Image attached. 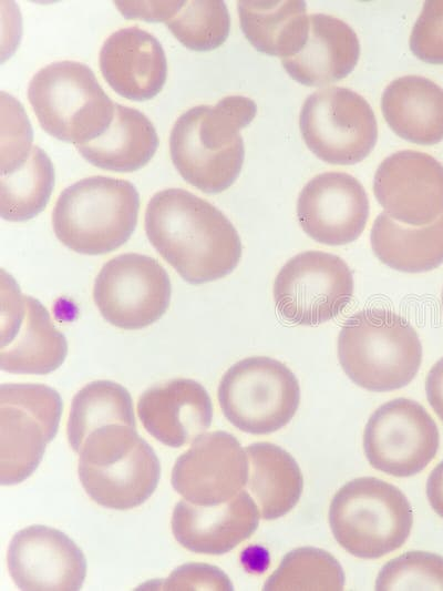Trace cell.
Segmentation results:
<instances>
[{
    "mask_svg": "<svg viewBox=\"0 0 443 591\" xmlns=\"http://www.w3.org/2000/svg\"><path fill=\"white\" fill-rule=\"evenodd\" d=\"M299 125L308 149L330 164L361 162L378 139L377 119L368 101L342 86L310 94L302 104Z\"/></svg>",
    "mask_w": 443,
    "mask_h": 591,
    "instance_id": "obj_10",
    "label": "cell"
},
{
    "mask_svg": "<svg viewBox=\"0 0 443 591\" xmlns=\"http://www.w3.org/2000/svg\"><path fill=\"white\" fill-rule=\"evenodd\" d=\"M2 131L0 170L24 161L31 153L32 129L22 105L11 95L1 93Z\"/></svg>",
    "mask_w": 443,
    "mask_h": 591,
    "instance_id": "obj_33",
    "label": "cell"
},
{
    "mask_svg": "<svg viewBox=\"0 0 443 591\" xmlns=\"http://www.w3.org/2000/svg\"><path fill=\"white\" fill-rule=\"evenodd\" d=\"M140 195L128 181L95 175L65 187L52 211V226L68 248L85 255L113 252L133 234Z\"/></svg>",
    "mask_w": 443,
    "mask_h": 591,
    "instance_id": "obj_4",
    "label": "cell"
},
{
    "mask_svg": "<svg viewBox=\"0 0 443 591\" xmlns=\"http://www.w3.org/2000/svg\"><path fill=\"white\" fill-rule=\"evenodd\" d=\"M7 561L11 579L24 591H78L86 575V559L75 542L41 524L12 537Z\"/></svg>",
    "mask_w": 443,
    "mask_h": 591,
    "instance_id": "obj_17",
    "label": "cell"
},
{
    "mask_svg": "<svg viewBox=\"0 0 443 591\" xmlns=\"http://www.w3.org/2000/svg\"><path fill=\"white\" fill-rule=\"evenodd\" d=\"M344 587V572L326 550L302 547L289 551L266 580L264 590H333Z\"/></svg>",
    "mask_w": 443,
    "mask_h": 591,
    "instance_id": "obj_30",
    "label": "cell"
},
{
    "mask_svg": "<svg viewBox=\"0 0 443 591\" xmlns=\"http://www.w3.org/2000/svg\"><path fill=\"white\" fill-rule=\"evenodd\" d=\"M79 455L81 485L87 496L104 508L138 507L158 485L159 460L134 427L102 426L85 438Z\"/></svg>",
    "mask_w": 443,
    "mask_h": 591,
    "instance_id": "obj_5",
    "label": "cell"
},
{
    "mask_svg": "<svg viewBox=\"0 0 443 591\" xmlns=\"http://www.w3.org/2000/svg\"><path fill=\"white\" fill-rule=\"evenodd\" d=\"M145 430L159 442L178 448L212 425V399L202 384L177 378L146 389L137 403Z\"/></svg>",
    "mask_w": 443,
    "mask_h": 591,
    "instance_id": "obj_20",
    "label": "cell"
},
{
    "mask_svg": "<svg viewBox=\"0 0 443 591\" xmlns=\"http://www.w3.org/2000/svg\"><path fill=\"white\" fill-rule=\"evenodd\" d=\"M122 16L147 22H166L181 9L184 1H115Z\"/></svg>",
    "mask_w": 443,
    "mask_h": 591,
    "instance_id": "obj_36",
    "label": "cell"
},
{
    "mask_svg": "<svg viewBox=\"0 0 443 591\" xmlns=\"http://www.w3.org/2000/svg\"><path fill=\"white\" fill-rule=\"evenodd\" d=\"M439 429L418 401L395 398L378 407L363 432V449L369 463L394 477L422 471L439 449Z\"/></svg>",
    "mask_w": 443,
    "mask_h": 591,
    "instance_id": "obj_14",
    "label": "cell"
},
{
    "mask_svg": "<svg viewBox=\"0 0 443 591\" xmlns=\"http://www.w3.org/2000/svg\"><path fill=\"white\" fill-rule=\"evenodd\" d=\"M0 368L11 374L45 375L58 369L68 354L65 336L48 309L23 295L14 278L1 271Z\"/></svg>",
    "mask_w": 443,
    "mask_h": 591,
    "instance_id": "obj_13",
    "label": "cell"
},
{
    "mask_svg": "<svg viewBox=\"0 0 443 591\" xmlns=\"http://www.w3.org/2000/svg\"><path fill=\"white\" fill-rule=\"evenodd\" d=\"M382 114L392 131L420 145L443 140V89L427 78L404 75L387 85Z\"/></svg>",
    "mask_w": 443,
    "mask_h": 591,
    "instance_id": "obj_23",
    "label": "cell"
},
{
    "mask_svg": "<svg viewBox=\"0 0 443 591\" xmlns=\"http://www.w3.org/2000/svg\"><path fill=\"white\" fill-rule=\"evenodd\" d=\"M28 99L48 134L75 145L100 136L115 110L94 72L70 60L40 69L29 82Z\"/></svg>",
    "mask_w": 443,
    "mask_h": 591,
    "instance_id": "obj_7",
    "label": "cell"
},
{
    "mask_svg": "<svg viewBox=\"0 0 443 591\" xmlns=\"http://www.w3.org/2000/svg\"><path fill=\"white\" fill-rule=\"evenodd\" d=\"M155 590H234L229 578L217 567L186 563L172 571Z\"/></svg>",
    "mask_w": 443,
    "mask_h": 591,
    "instance_id": "obj_35",
    "label": "cell"
},
{
    "mask_svg": "<svg viewBox=\"0 0 443 591\" xmlns=\"http://www.w3.org/2000/svg\"><path fill=\"white\" fill-rule=\"evenodd\" d=\"M370 213L362 184L344 172H324L300 191L297 218L303 232L318 243L338 246L356 241Z\"/></svg>",
    "mask_w": 443,
    "mask_h": 591,
    "instance_id": "obj_18",
    "label": "cell"
},
{
    "mask_svg": "<svg viewBox=\"0 0 443 591\" xmlns=\"http://www.w3.org/2000/svg\"><path fill=\"white\" fill-rule=\"evenodd\" d=\"M240 28L253 47L282 59L299 53L309 35V16L302 0H241Z\"/></svg>",
    "mask_w": 443,
    "mask_h": 591,
    "instance_id": "obj_25",
    "label": "cell"
},
{
    "mask_svg": "<svg viewBox=\"0 0 443 591\" xmlns=\"http://www.w3.org/2000/svg\"><path fill=\"white\" fill-rule=\"evenodd\" d=\"M338 358L347 376L370 391L409 385L422 361V345L413 326L383 308L362 309L349 317L338 337Z\"/></svg>",
    "mask_w": 443,
    "mask_h": 591,
    "instance_id": "obj_3",
    "label": "cell"
},
{
    "mask_svg": "<svg viewBox=\"0 0 443 591\" xmlns=\"http://www.w3.org/2000/svg\"><path fill=\"white\" fill-rule=\"evenodd\" d=\"M257 113L254 100L228 95L215 105H197L178 116L169 135V152L181 176L204 193L227 190L245 157L240 130Z\"/></svg>",
    "mask_w": 443,
    "mask_h": 591,
    "instance_id": "obj_2",
    "label": "cell"
},
{
    "mask_svg": "<svg viewBox=\"0 0 443 591\" xmlns=\"http://www.w3.org/2000/svg\"><path fill=\"white\" fill-rule=\"evenodd\" d=\"M100 70L107 84L132 101L154 98L167 77V61L161 42L133 26L107 37L99 55Z\"/></svg>",
    "mask_w": 443,
    "mask_h": 591,
    "instance_id": "obj_21",
    "label": "cell"
},
{
    "mask_svg": "<svg viewBox=\"0 0 443 591\" xmlns=\"http://www.w3.org/2000/svg\"><path fill=\"white\" fill-rule=\"evenodd\" d=\"M158 136L141 111L115 103L112 122L96 139L75 145L92 165L114 172L140 170L154 156Z\"/></svg>",
    "mask_w": 443,
    "mask_h": 591,
    "instance_id": "obj_24",
    "label": "cell"
},
{
    "mask_svg": "<svg viewBox=\"0 0 443 591\" xmlns=\"http://www.w3.org/2000/svg\"><path fill=\"white\" fill-rule=\"evenodd\" d=\"M245 450L248 457L246 488L260 517L274 520L285 516L297 505L303 488L297 461L270 442H254Z\"/></svg>",
    "mask_w": 443,
    "mask_h": 591,
    "instance_id": "obj_26",
    "label": "cell"
},
{
    "mask_svg": "<svg viewBox=\"0 0 443 591\" xmlns=\"http://www.w3.org/2000/svg\"><path fill=\"white\" fill-rule=\"evenodd\" d=\"M259 517L256 502L241 490L230 500L215 506H197L183 499L173 510L171 526L175 540L185 549L224 554L256 531Z\"/></svg>",
    "mask_w": 443,
    "mask_h": 591,
    "instance_id": "obj_19",
    "label": "cell"
},
{
    "mask_svg": "<svg viewBox=\"0 0 443 591\" xmlns=\"http://www.w3.org/2000/svg\"><path fill=\"white\" fill-rule=\"evenodd\" d=\"M425 393L430 406L443 421V357L430 369L425 380Z\"/></svg>",
    "mask_w": 443,
    "mask_h": 591,
    "instance_id": "obj_37",
    "label": "cell"
},
{
    "mask_svg": "<svg viewBox=\"0 0 443 591\" xmlns=\"http://www.w3.org/2000/svg\"><path fill=\"white\" fill-rule=\"evenodd\" d=\"M410 49L420 60L443 64V0H427L415 21Z\"/></svg>",
    "mask_w": 443,
    "mask_h": 591,
    "instance_id": "obj_34",
    "label": "cell"
},
{
    "mask_svg": "<svg viewBox=\"0 0 443 591\" xmlns=\"http://www.w3.org/2000/svg\"><path fill=\"white\" fill-rule=\"evenodd\" d=\"M373 192L394 221L415 227L431 224L443 214V165L424 152L398 151L378 166Z\"/></svg>",
    "mask_w": 443,
    "mask_h": 591,
    "instance_id": "obj_16",
    "label": "cell"
},
{
    "mask_svg": "<svg viewBox=\"0 0 443 591\" xmlns=\"http://www.w3.org/2000/svg\"><path fill=\"white\" fill-rule=\"evenodd\" d=\"M110 424L136 428L133 401L122 385L111 380L86 384L73 397L66 425L68 440L79 454L85 438Z\"/></svg>",
    "mask_w": 443,
    "mask_h": 591,
    "instance_id": "obj_29",
    "label": "cell"
},
{
    "mask_svg": "<svg viewBox=\"0 0 443 591\" xmlns=\"http://www.w3.org/2000/svg\"><path fill=\"white\" fill-rule=\"evenodd\" d=\"M171 281L153 257L136 253L117 255L97 274L93 298L111 325L133 330L158 320L169 305Z\"/></svg>",
    "mask_w": 443,
    "mask_h": 591,
    "instance_id": "obj_12",
    "label": "cell"
},
{
    "mask_svg": "<svg viewBox=\"0 0 443 591\" xmlns=\"http://www.w3.org/2000/svg\"><path fill=\"white\" fill-rule=\"evenodd\" d=\"M54 186V167L48 154L33 145L22 162L0 170V215L24 222L47 206Z\"/></svg>",
    "mask_w": 443,
    "mask_h": 591,
    "instance_id": "obj_28",
    "label": "cell"
},
{
    "mask_svg": "<svg viewBox=\"0 0 443 591\" xmlns=\"http://www.w3.org/2000/svg\"><path fill=\"white\" fill-rule=\"evenodd\" d=\"M248 457L235 436L226 431L204 432L175 461L172 486L197 506L226 502L246 487Z\"/></svg>",
    "mask_w": 443,
    "mask_h": 591,
    "instance_id": "obj_15",
    "label": "cell"
},
{
    "mask_svg": "<svg viewBox=\"0 0 443 591\" xmlns=\"http://www.w3.org/2000/svg\"><path fill=\"white\" fill-rule=\"evenodd\" d=\"M426 496L432 509L443 518V460L431 471L427 478Z\"/></svg>",
    "mask_w": 443,
    "mask_h": 591,
    "instance_id": "obj_38",
    "label": "cell"
},
{
    "mask_svg": "<svg viewBox=\"0 0 443 591\" xmlns=\"http://www.w3.org/2000/svg\"><path fill=\"white\" fill-rule=\"evenodd\" d=\"M371 247L387 266L403 273H424L443 263V214L424 226L399 224L385 212L371 227Z\"/></svg>",
    "mask_w": 443,
    "mask_h": 591,
    "instance_id": "obj_27",
    "label": "cell"
},
{
    "mask_svg": "<svg viewBox=\"0 0 443 591\" xmlns=\"http://www.w3.org/2000/svg\"><path fill=\"white\" fill-rule=\"evenodd\" d=\"M145 232L153 247L189 284L227 276L241 257V241L231 222L184 188H165L151 197Z\"/></svg>",
    "mask_w": 443,
    "mask_h": 591,
    "instance_id": "obj_1",
    "label": "cell"
},
{
    "mask_svg": "<svg viewBox=\"0 0 443 591\" xmlns=\"http://www.w3.org/2000/svg\"><path fill=\"white\" fill-rule=\"evenodd\" d=\"M354 282L339 256L306 251L291 257L274 282L279 315L291 324L317 326L337 317L350 303Z\"/></svg>",
    "mask_w": 443,
    "mask_h": 591,
    "instance_id": "obj_11",
    "label": "cell"
},
{
    "mask_svg": "<svg viewBox=\"0 0 443 591\" xmlns=\"http://www.w3.org/2000/svg\"><path fill=\"white\" fill-rule=\"evenodd\" d=\"M219 407L239 430L267 435L285 427L300 403V386L295 374L281 361L266 357L244 358L223 375Z\"/></svg>",
    "mask_w": 443,
    "mask_h": 591,
    "instance_id": "obj_8",
    "label": "cell"
},
{
    "mask_svg": "<svg viewBox=\"0 0 443 591\" xmlns=\"http://www.w3.org/2000/svg\"><path fill=\"white\" fill-rule=\"evenodd\" d=\"M165 24L186 48L210 51L226 41L230 17L226 3L222 0H192L184 1Z\"/></svg>",
    "mask_w": 443,
    "mask_h": 591,
    "instance_id": "obj_31",
    "label": "cell"
},
{
    "mask_svg": "<svg viewBox=\"0 0 443 591\" xmlns=\"http://www.w3.org/2000/svg\"><path fill=\"white\" fill-rule=\"evenodd\" d=\"M309 24V35L301 51L281 60L287 73L308 86H322L350 74L360 55L354 30L326 13L310 14Z\"/></svg>",
    "mask_w": 443,
    "mask_h": 591,
    "instance_id": "obj_22",
    "label": "cell"
},
{
    "mask_svg": "<svg viewBox=\"0 0 443 591\" xmlns=\"http://www.w3.org/2000/svg\"><path fill=\"white\" fill-rule=\"evenodd\" d=\"M442 308H443V291H442Z\"/></svg>",
    "mask_w": 443,
    "mask_h": 591,
    "instance_id": "obj_39",
    "label": "cell"
},
{
    "mask_svg": "<svg viewBox=\"0 0 443 591\" xmlns=\"http://www.w3.org/2000/svg\"><path fill=\"white\" fill-rule=\"evenodd\" d=\"M329 524L346 551L358 558L377 559L406 541L413 513L399 488L374 477H360L344 483L333 496Z\"/></svg>",
    "mask_w": 443,
    "mask_h": 591,
    "instance_id": "obj_6",
    "label": "cell"
},
{
    "mask_svg": "<svg viewBox=\"0 0 443 591\" xmlns=\"http://www.w3.org/2000/svg\"><path fill=\"white\" fill-rule=\"evenodd\" d=\"M374 589L443 590V557L425 551L404 552L382 567Z\"/></svg>",
    "mask_w": 443,
    "mask_h": 591,
    "instance_id": "obj_32",
    "label": "cell"
},
{
    "mask_svg": "<svg viewBox=\"0 0 443 591\" xmlns=\"http://www.w3.org/2000/svg\"><path fill=\"white\" fill-rule=\"evenodd\" d=\"M62 414L59 393L42 384L0 386V483L29 478L55 437Z\"/></svg>",
    "mask_w": 443,
    "mask_h": 591,
    "instance_id": "obj_9",
    "label": "cell"
}]
</instances>
